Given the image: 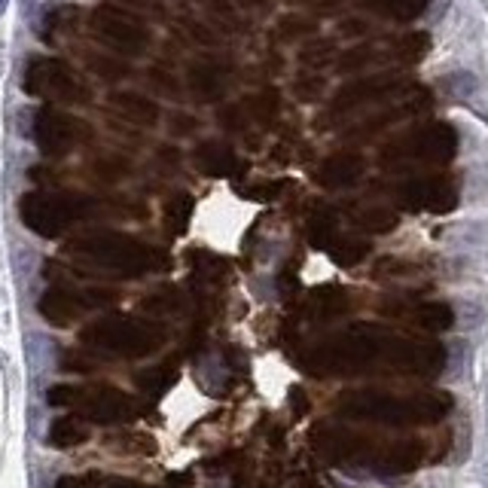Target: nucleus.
Returning <instances> with one entry per match:
<instances>
[{"label":"nucleus","instance_id":"nucleus-1","mask_svg":"<svg viewBox=\"0 0 488 488\" xmlns=\"http://www.w3.org/2000/svg\"><path fill=\"white\" fill-rule=\"evenodd\" d=\"M98 37L107 46H116L120 52H144L150 43V31L135 13L122 10V6H98L92 15Z\"/></svg>","mask_w":488,"mask_h":488},{"label":"nucleus","instance_id":"nucleus-4","mask_svg":"<svg viewBox=\"0 0 488 488\" xmlns=\"http://www.w3.org/2000/svg\"><path fill=\"white\" fill-rule=\"evenodd\" d=\"M6 6H10V0H0V15L6 13Z\"/></svg>","mask_w":488,"mask_h":488},{"label":"nucleus","instance_id":"nucleus-2","mask_svg":"<svg viewBox=\"0 0 488 488\" xmlns=\"http://www.w3.org/2000/svg\"><path fill=\"white\" fill-rule=\"evenodd\" d=\"M25 86H28V92L43 95V98L71 101V98L83 95V86H80V80H76V74L58 58H37L25 74Z\"/></svg>","mask_w":488,"mask_h":488},{"label":"nucleus","instance_id":"nucleus-3","mask_svg":"<svg viewBox=\"0 0 488 488\" xmlns=\"http://www.w3.org/2000/svg\"><path fill=\"white\" fill-rule=\"evenodd\" d=\"M428 4L430 0H363V6H369L376 15L400 22V25H409V22L421 19Z\"/></svg>","mask_w":488,"mask_h":488}]
</instances>
